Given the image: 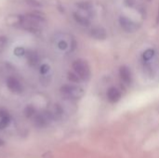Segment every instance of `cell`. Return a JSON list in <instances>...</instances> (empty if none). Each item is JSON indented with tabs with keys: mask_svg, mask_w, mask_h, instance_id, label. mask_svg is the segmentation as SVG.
Here are the masks:
<instances>
[{
	"mask_svg": "<svg viewBox=\"0 0 159 158\" xmlns=\"http://www.w3.org/2000/svg\"><path fill=\"white\" fill-rule=\"evenodd\" d=\"M51 121H53V120H52L48 111H45V112L35 115L34 119V124L37 128H45Z\"/></svg>",
	"mask_w": 159,
	"mask_h": 158,
	"instance_id": "5b68a950",
	"label": "cell"
},
{
	"mask_svg": "<svg viewBox=\"0 0 159 158\" xmlns=\"http://www.w3.org/2000/svg\"><path fill=\"white\" fill-rule=\"evenodd\" d=\"M50 70V67L48 65V64H44L41 66L40 68V74L41 75H46V74H48V72Z\"/></svg>",
	"mask_w": 159,
	"mask_h": 158,
	"instance_id": "e0dca14e",
	"label": "cell"
},
{
	"mask_svg": "<svg viewBox=\"0 0 159 158\" xmlns=\"http://www.w3.org/2000/svg\"><path fill=\"white\" fill-rule=\"evenodd\" d=\"M8 116H9V114L7 113V110H5V109H0V119L5 118V117H8Z\"/></svg>",
	"mask_w": 159,
	"mask_h": 158,
	"instance_id": "ac0fdd59",
	"label": "cell"
},
{
	"mask_svg": "<svg viewBox=\"0 0 159 158\" xmlns=\"http://www.w3.org/2000/svg\"><path fill=\"white\" fill-rule=\"evenodd\" d=\"M155 55H156V52H155V50L152 49V48L146 49V50L143 52V62H144L145 65H146V69H148V70H150V71H152V68H151V67H152V66H151V61L154 60Z\"/></svg>",
	"mask_w": 159,
	"mask_h": 158,
	"instance_id": "9c48e42d",
	"label": "cell"
},
{
	"mask_svg": "<svg viewBox=\"0 0 159 158\" xmlns=\"http://www.w3.org/2000/svg\"><path fill=\"white\" fill-rule=\"evenodd\" d=\"M27 61L30 66L34 67L39 63V57L36 52L34 51H29L27 53Z\"/></svg>",
	"mask_w": 159,
	"mask_h": 158,
	"instance_id": "4fadbf2b",
	"label": "cell"
},
{
	"mask_svg": "<svg viewBox=\"0 0 159 158\" xmlns=\"http://www.w3.org/2000/svg\"><path fill=\"white\" fill-rule=\"evenodd\" d=\"M10 123V116L8 117H5V118H2L0 120V129H6Z\"/></svg>",
	"mask_w": 159,
	"mask_h": 158,
	"instance_id": "9a60e30c",
	"label": "cell"
},
{
	"mask_svg": "<svg viewBox=\"0 0 159 158\" xmlns=\"http://www.w3.org/2000/svg\"><path fill=\"white\" fill-rule=\"evenodd\" d=\"M29 2H31L34 6H40L41 5V0H29Z\"/></svg>",
	"mask_w": 159,
	"mask_h": 158,
	"instance_id": "d6986e66",
	"label": "cell"
},
{
	"mask_svg": "<svg viewBox=\"0 0 159 158\" xmlns=\"http://www.w3.org/2000/svg\"><path fill=\"white\" fill-rule=\"evenodd\" d=\"M119 75L121 80L124 82L126 85H129L131 82V74L130 70L127 66H122L119 70Z\"/></svg>",
	"mask_w": 159,
	"mask_h": 158,
	"instance_id": "7c38bea8",
	"label": "cell"
},
{
	"mask_svg": "<svg viewBox=\"0 0 159 158\" xmlns=\"http://www.w3.org/2000/svg\"><path fill=\"white\" fill-rule=\"evenodd\" d=\"M19 23L24 30L31 33H38L45 28L46 18L43 14L37 11L29 12L22 15L19 19Z\"/></svg>",
	"mask_w": 159,
	"mask_h": 158,
	"instance_id": "6da1fadb",
	"label": "cell"
},
{
	"mask_svg": "<svg viewBox=\"0 0 159 158\" xmlns=\"http://www.w3.org/2000/svg\"><path fill=\"white\" fill-rule=\"evenodd\" d=\"M57 48L63 53H71L75 47V39L68 34H58L54 37Z\"/></svg>",
	"mask_w": 159,
	"mask_h": 158,
	"instance_id": "7a4b0ae2",
	"label": "cell"
},
{
	"mask_svg": "<svg viewBox=\"0 0 159 158\" xmlns=\"http://www.w3.org/2000/svg\"><path fill=\"white\" fill-rule=\"evenodd\" d=\"M7 87L11 92L20 93L22 91V86L20 82L15 76H8L7 79Z\"/></svg>",
	"mask_w": 159,
	"mask_h": 158,
	"instance_id": "52a82bcc",
	"label": "cell"
},
{
	"mask_svg": "<svg viewBox=\"0 0 159 158\" xmlns=\"http://www.w3.org/2000/svg\"><path fill=\"white\" fill-rule=\"evenodd\" d=\"M61 95L71 101H76L83 97L84 89L75 85H64L61 88Z\"/></svg>",
	"mask_w": 159,
	"mask_h": 158,
	"instance_id": "277c9868",
	"label": "cell"
},
{
	"mask_svg": "<svg viewBox=\"0 0 159 158\" xmlns=\"http://www.w3.org/2000/svg\"><path fill=\"white\" fill-rule=\"evenodd\" d=\"M4 143H5V142H4V141L0 139V147H1V146H3V145H4Z\"/></svg>",
	"mask_w": 159,
	"mask_h": 158,
	"instance_id": "ffe728a7",
	"label": "cell"
},
{
	"mask_svg": "<svg viewBox=\"0 0 159 158\" xmlns=\"http://www.w3.org/2000/svg\"><path fill=\"white\" fill-rule=\"evenodd\" d=\"M90 35L97 40H104L107 37V33L104 28L101 26H96L90 30Z\"/></svg>",
	"mask_w": 159,
	"mask_h": 158,
	"instance_id": "ba28073f",
	"label": "cell"
},
{
	"mask_svg": "<svg viewBox=\"0 0 159 158\" xmlns=\"http://www.w3.org/2000/svg\"><path fill=\"white\" fill-rule=\"evenodd\" d=\"M73 70L81 81H88L90 78L91 72L89 65L84 60L78 59L75 61L73 62Z\"/></svg>",
	"mask_w": 159,
	"mask_h": 158,
	"instance_id": "3957f363",
	"label": "cell"
},
{
	"mask_svg": "<svg viewBox=\"0 0 159 158\" xmlns=\"http://www.w3.org/2000/svg\"><path fill=\"white\" fill-rule=\"evenodd\" d=\"M107 98L111 102H116L121 98V92L118 88L112 87L107 91Z\"/></svg>",
	"mask_w": 159,
	"mask_h": 158,
	"instance_id": "8fae6325",
	"label": "cell"
},
{
	"mask_svg": "<svg viewBox=\"0 0 159 158\" xmlns=\"http://www.w3.org/2000/svg\"><path fill=\"white\" fill-rule=\"evenodd\" d=\"M48 111V113H49V115H50V116H51L53 121H57V120L61 119L62 115H63V110H62V108L59 104H54Z\"/></svg>",
	"mask_w": 159,
	"mask_h": 158,
	"instance_id": "30bf717a",
	"label": "cell"
},
{
	"mask_svg": "<svg viewBox=\"0 0 159 158\" xmlns=\"http://www.w3.org/2000/svg\"><path fill=\"white\" fill-rule=\"evenodd\" d=\"M35 115H36L35 108L33 105H27L26 108L24 109V115L27 118H31V117H33Z\"/></svg>",
	"mask_w": 159,
	"mask_h": 158,
	"instance_id": "5bb4252c",
	"label": "cell"
},
{
	"mask_svg": "<svg viewBox=\"0 0 159 158\" xmlns=\"http://www.w3.org/2000/svg\"><path fill=\"white\" fill-rule=\"evenodd\" d=\"M119 23L121 28L127 33H134L139 29V25L136 22L125 16H121L119 18Z\"/></svg>",
	"mask_w": 159,
	"mask_h": 158,
	"instance_id": "8992f818",
	"label": "cell"
},
{
	"mask_svg": "<svg viewBox=\"0 0 159 158\" xmlns=\"http://www.w3.org/2000/svg\"><path fill=\"white\" fill-rule=\"evenodd\" d=\"M68 79H69L71 82H73V83H78L79 81H81V80L79 79V77H78L74 72H71V73L68 74Z\"/></svg>",
	"mask_w": 159,
	"mask_h": 158,
	"instance_id": "2e32d148",
	"label": "cell"
}]
</instances>
